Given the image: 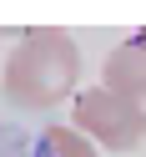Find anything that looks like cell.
Segmentation results:
<instances>
[{
	"instance_id": "obj_1",
	"label": "cell",
	"mask_w": 146,
	"mask_h": 157,
	"mask_svg": "<svg viewBox=\"0 0 146 157\" xmlns=\"http://www.w3.org/2000/svg\"><path fill=\"white\" fill-rule=\"evenodd\" d=\"M76 81H81V51H76V41L66 31H25L20 41H15L10 61H5V76H0V86H5V96L20 106H55L66 101V96L76 91Z\"/></svg>"
},
{
	"instance_id": "obj_2",
	"label": "cell",
	"mask_w": 146,
	"mask_h": 157,
	"mask_svg": "<svg viewBox=\"0 0 146 157\" xmlns=\"http://www.w3.org/2000/svg\"><path fill=\"white\" fill-rule=\"evenodd\" d=\"M76 132L91 137V142L111 147V152H136L146 142V106L126 101V96L106 91V86H91V91L76 96Z\"/></svg>"
},
{
	"instance_id": "obj_3",
	"label": "cell",
	"mask_w": 146,
	"mask_h": 157,
	"mask_svg": "<svg viewBox=\"0 0 146 157\" xmlns=\"http://www.w3.org/2000/svg\"><path fill=\"white\" fill-rule=\"evenodd\" d=\"M101 86L116 91V96H126V101H136V106L146 101V31L131 36V41H121L101 61Z\"/></svg>"
},
{
	"instance_id": "obj_4",
	"label": "cell",
	"mask_w": 146,
	"mask_h": 157,
	"mask_svg": "<svg viewBox=\"0 0 146 157\" xmlns=\"http://www.w3.org/2000/svg\"><path fill=\"white\" fill-rule=\"evenodd\" d=\"M45 147H51V157H96V142L81 137L76 127H51L45 132Z\"/></svg>"
}]
</instances>
